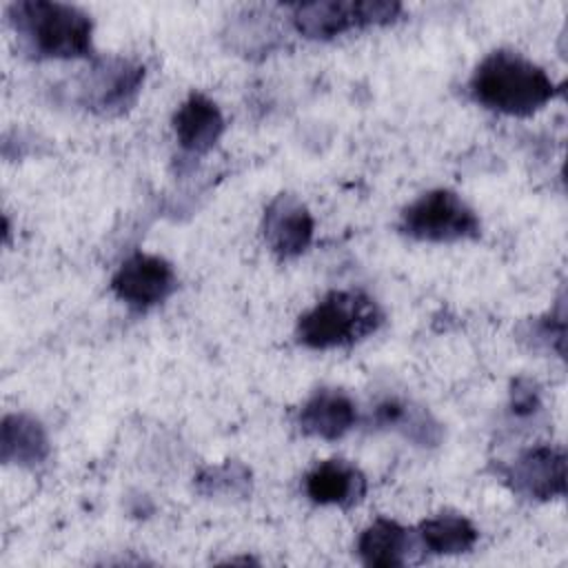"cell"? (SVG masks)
<instances>
[{
	"label": "cell",
	"instance_id": "1",
	"mask_svg": "<svg viewBox=\"0 0 568 568\" xmlns=\"http://www.w3.org/2000/svg\"><path fill=\"white\" fill-rule=\"evenodd\" d=\"M473 98L506 115H530L557 93L548 73L517 51H493L470 78Z\"/></svg>",
	"mask_w": 568,
	"mask_h": 568
},
{
	"label": "cell",
	"instance_id": "2",
	"mask_svg": "<svg viewBox=\"0 0 568 568\" xmlns=\"http://www.w3.org/2000/svg\"><path fill=\"white\" fill-rule=\"evenodd\" d=\"M9 22L36 55L82 58L91 51V18L73 4L20 0L9 4Z\"/></svg>",
	"mask_w": 568,
	"mask_h": 568
},
{
	"label": "cell",
	"instance_id": "3",
	"mask_svg": "<svg viewBox=\"0 0 568 568\" xmlns=\"http://www.w3.org/2000/svg\"><path fill=\"white\" fill-rule=\"evenodd\" d=\"M384 320L377 302L362 291H331L297 322V339L308 348L348 346L375 333Z\"/></svg>",
	"mask_w": 568,
	"mask_h": 568
},
{
	"label": "cell",
	"instance_id": "4",
	"mask_svg": "<svg viewBox=\"0 0 568 568\" xmlns=\"http://www.w3.org/2000/svg\"><path fill=\"white\" fill-rule=\"evenodd\" d=\"M399 229L424 242H457L479 235L475 211L453 191L435 189L402 211Z\"/></svg>",
	"mask_w": 568,
	"mask_h": 568
},
{
	"label": "cell",
	"instance_id": "5",
	"mask_svg": "<svg viewBox=\"0 0 568 568\" xmlns=\"http://www.w3.org/2000/svg\"><path fill=\"white\" fill-rule=\"evenodd\" d=\"M402 11L393 0H317L293 7L295 29L313 40H328L348 29L386 24Z\"/></svg>",
	"mask_w": 568,
	"mask_h": 568
},
{
	"label": "cell",
	"instance_id": "6",
	"mask_svg": "<svg viewBox=\"0 0 568 568\" xmlns=\"http://www.w3.org/2000/svg\"><path fill=\"white\" fill-rule=\"evenodd\" d=\"M175 284L173 266L166 260L146 253L126 257L111 280L113 293L135 308H149L164 302L175 291Z\"/></svg>",
	"mask_w": 568,
	"mask_h": 568
},
{
	"label": "cell",
	"instance_id": "7",
	"mask_svg": "<svg viewBox=\"0 0 568 568\" xmlns=\"http://www.w3.org/2000/svg\"><path fill=\"white\" fill-rule=\"evenodd\" d=\"M144 80V67L126 58H104L89 69L82 82V100L98 113H120L138 95Z\"/></svg>",
	"mask_w": 568,
	"mask_h": 568
},
{
	"label": "cell",
	"instance_id": "8",
	"mask_svg": "<svg viewBox=\"0 0 568 568\" xmlns=\"http://www.w3.org/2000/svg\"><path fill=\"white\" fill-rule=\"evenodd\" d=\"M313 215L302 200L291 193H280L264 211V240L280 260L302 255L313 240Z\"/></svg>",
	"mask_w": 568,
	"mask_h": 568
},
{
	"label": "cell",
	"instance_id": "9",
	"mask_svg": "<svg viewBox=\"0 0 568 568\" xmlns=\"http://www.w3.org/2000/svg\"><path fill=\"white\" fill-rule=\"evenodd\" d=\"M515 493L530 499H552L566 493V455L552 446L524 450L508 468Z\"/></svg>",
	"mask_w": 568,
	"mask_h": 568
},
{
	"label": "cell",
	"instance_id": "10",
	"mask_svg": "<svg viewBox=\"0 0 568 568\" xmlns=\"http://www.w3.org/2000/svg\"><path fill=\"white\" fill-rule=\"evenodd\" d=\"M304 490L315 504L348 508L366 495V477L344 459H326L306 475Z\"/></svg>",
	"mask_w": 568,
	"mask_h": 568
},
{
	"label": "cell",
	"instance_id": "11",
	"mask_svg": "<svg viewBox=\"0 0 568 568\" xmlns=\"http://www.w3.org/2000/svg\"><path fill=\"white\" fill-rule=\"evenodd\" d=\"M173 131L180 146L193 155L206 153L224 131L220 106L202 93H191L173 115Z\"/></svg>",
	"mask_w": 568,
	"mask_h": 568
},
{
	"label": "cell",
	"instance_id": "12",
	"mask_svg": "<svg viewBox=\"0 0 568 568\" xmlns=\"http://www.w3.org/2000/svg\"><path fill=\"white\" fill-rule=\"evenodd\" d=\"M357 419L353 399L337 388L315 390L300 410V428L306 435L320 439H339L344 437Z\"/></svg>",
	"mask_w": 568,
	"mask_h": 568
},
{
	"label": "cell",
	"instance_id": "13",
	"mask_svg": "<svg viewBox=\"0 0 568 568\" xmlns=\"http://www.w3.org/2000/svg\"><path fill=\"white\" fill-rule=\"evenodd\" d=\"M0 457L4 464H42L49 457V437L42 424L24 413L7 415L0 428Z\"/></svg>",
	"mask_w": 568,
	"mask_h": 568
},
{
	"label": "cell",
	"instance_id": "14",
	"mask_svg": "<svg viewBox=\"0 0 568 568\" xmlns=\"http://www.w3.org/2000/svg\"><path fill=\"white\" fill-rule=\"evenodd\" d=\"M410 535L404 526L390 519H377L357 539L362 564L373 568H397L408 561Z\"/></svg>",
	"mask_w": 568,
	"mask_h": 568
},
{
	"label": "cell",
	"instance_id": "15",
	"mask_svg": "<svg viewBox=\"0 0 568 568\" xmlns=\"http://www.w3.org/2000/svg\"><path fill=\"white\" fill-rule=\"evenodd\" d=\"M417 537L433 555H459L475 546L477 528L462 515H437L419 524Z\"/></svg>",
	"mask_w": 568,
	"mask_h": 568
},
{
	"label": "cell",
	"instance_id": "16",
	"mask_svg": "<svg viewBox=\"0 0 568 568\" xmlns=\"http://www.w3.org/2000/svg\"><path fill=\"white\" fill-rule=\"evenodd\" d=\"M375 419L384 426H393L399 428L406 437H410L417 444H435L439 439V428L437 424L430 419L428 413H424L422 408H413L408 404L402 402H384L377 406L375 410Z\"/></svg>",
	"mask_w": 568,
	"mask_h": 568
},
{
	"label": "cell",
	"instance_id": "17",
	"mask_svg": "<svg viewBox=\"0 0 568 568\" xmlns=\"http://www.w3.org/2000/svg\"><path fill=\"white\" fill-rule=\"evenodd\" d=\"M539 408V393L526 379H517L513 386V413L515 415H530Z\"/></svg>",
	"mask_w": 568,
	"mask_h": 568
}]
</instances>
